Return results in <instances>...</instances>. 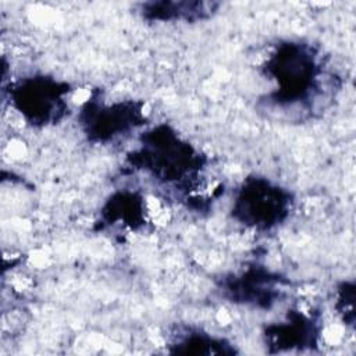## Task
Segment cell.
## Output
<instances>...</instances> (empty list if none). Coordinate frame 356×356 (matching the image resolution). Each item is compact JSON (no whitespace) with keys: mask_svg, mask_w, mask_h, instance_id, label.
Returning a JSON list of instances; mask_svg holds the SVG:
<instances>
[{"mask_svg":"<svg viewBox=\"0 0 356 356\" xmlns=\"http://www.w3.org/2000/svg\"><path fill=\"white\" fill-rule=\"evenodd\" d=\"M260 72L271 88L260 97L267 111L306 121L324 111L341 88L323 50L300 38L280 39L271 46Z\"/></svg>","mask_w":356,"mask_h":356,"instance_id":"1","label":"cell"},{"mask_svg":"<svg viewBox=\"0 0 356 356\" xmlns=\"http://www.w3.org/2000/svg\"><path fill=\"white\" fill-rule=\"evenodd\" d=\"M125 163L156 188L193 207L209 157L171 124L159 122L138 134L136 146L127 153Z\"/></svg>","mask_w":356,"mask_h":356,"instance_id":"2","label":"cell"},{"mask_svg":"<svg viewBox=\"0 0 356 356\" xmlns=\"http://www.w3.org/2000/svg\"><path fill=\"white\" fill-rule=\"evenodd\" d=\"M19 118L32 129H46L61 124L71 114L74 86L49 72L24 74L3 89Z\"/></svg>","mask_w":356,"mask_h":356,"instance_id":"3","label":"cell"},{"mask_svg":"<svg viewBox=\"0 0 356 356\" xmlns=\"http://www.w3.org/2000/svg\"><path fill=\"white\" fill-rule=\"evenodd\" d=\"M295 206L289 188L266 175L249 174L232 191L229 217L248 231L266 234L282 227Z\"/></svg>","mask_w":356,"mask_h":356,"instance_id":"4","label":"cell"},{"mask_svg":"<svg viewBox=\"0 0 356 356\" xmlns=\"http://www.w3.org/2000/svg\"><path fill=\"white\" fill-rule=\"evenodd\" d=\"M76 125L88 143L108 146L145 129L146 103L135 97L108 99L100 88L92 89L76 111Z\"/></svg>","mask_w":356,"mask_h":356,"instance_id":"5","label":"cell"},{"mask_svg":"<svg viewBox=\"0 0 356 356\" xmlns=\"http://www.w3.org/2000/svg\"><path fill=\"white\" fill-rule=\"evenodd\" d=\"M216 286L231 305L267 312L285 298L289 280L264 264L250 263L239 271L221 275Z\"/></svg>","mask_w":356,"mask_h":356,"instance_id":"6","label":"cell"},{"mask_svg":"<svg viewBox=\"0 0 356 356\" xmlns=\"http://www.w3.org/2000/svg\"><path fill=\"white\" fill-rule=\"evenodd\" d=\"M323 320L317 310L291 307L278 321L264 325L261 337L270 353L313 350L320 345Z\"/></svg>","mask_w":356,"mask_h":356,"instance_id":"7","label":"cell"},{"mask_svg":"<svg viewBox=\"0 0 356 356\" xmlns=\"http://www.w3.org/2000/svg\"><path fill=\"white\" fill-rule=\"evenodd\" d=\"M149 224V210L142 192L121 188L111 192L99 209V229H125L139 232Z\"/></svg>","mask_w":356,"mask_h":356,"instance_id":"8","label":"cell"},{"mask_svg":"<svg viewBox=\"0 0 356 356\" xmlns=\"http://www.w3.org/2000/svg\"><path fill=\"white\" fill-rule=\"evenodd\" d=\"M220 6L216 1L200 0H153L139 3L136 13L143 21L153 24H196L213 18Z\"/></svg>","mask_w":356,"mask_h":356,"instance_id":"9","label":"cell"},{"mask_svg":"<svg viewBox=\"0 0 356 356\" xmlns=\"http://www.w3.org/2000/svg\"><path fill=\"white\" fill-rule=\"evenodd\" d=\"M171 355H236L239 350L228 338L202 327L181 324L172 328L165 342Z\"/></svg>","mask_w":356,"mask_h":356,"instance_id":"10","label":"cell"},{"mask_svg":"<svg viewBox=\"0 0 356 356\" xmlns=\"http://www.w3.org/2000/svg\"><path fill=\"white\" fill-rule=\"evenodd\" d=\"M335 309L342 323L353 327L355 323V282L341 281L335 289Z\"/></svg>","mask_w":356,"mask_h":356,"instance_id":"11","label":"cell"}]
</instances>
